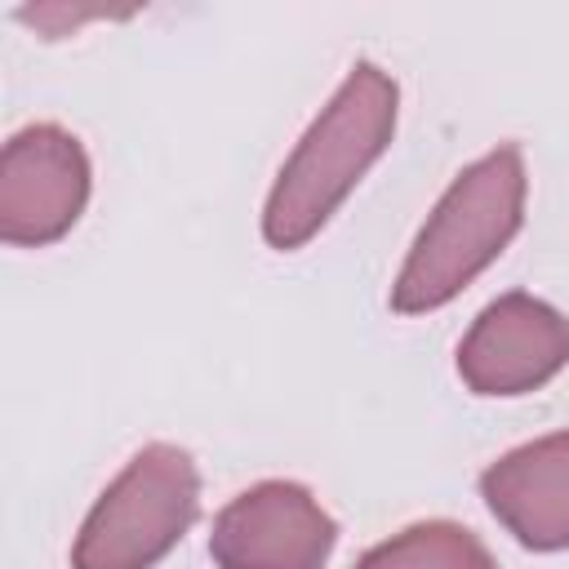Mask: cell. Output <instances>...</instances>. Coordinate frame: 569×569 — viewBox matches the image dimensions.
Here are the masks:
<instances>
[{"instance_id": "6da1fadb", "label": "cell", "mask_w": 569, "mask_h": 569, "mask_svg": "<svg viewBox=\"0 0 569 569\" xmlns=\"http://www.w3.org/2000/svg\"><path fill=\"white\" fill-rule=\"evenodd\" d=\"M396 80L382 67L356 62L347 71L271 182L262 209V236L271 249H302L333 218V209L387 151L396 133Z\"/></svg>"}, {"instance_id": "7a4b0ae2", "label": "cell", "mask_w": 569, "mask_h": 569, "mask_svg": "<svg viewBox=\"0 0 569 569\" xmlns=\"http://www.w3.org/2000/svg\"><path fill=\"white\" fill-rule=\"evenodd\" d=\"M525 191L529 178L520 142H498L489 156L471 160L427 213L391 284V311L418 316L458 298L462 284H471L520 231Z\"/></svg>"}, {"instance_id": "3957f363", "label": "cell", "mask_w": 569, "mask_h": 569, "mask_svg": "<svg viewBox=\"0 0 569 569\" xmlns=\"http://www.w3.org/2000/svg\"><path fill=\"white\" fill-rule=\"evenodd\" d=\"M200 511V471L182 445H142L89 507L71 569H151Z\"/></svg>"}, {"instance_id": "277c9868", "label": "cell", "mask_w": 569, "mask_h": 569, "mask_svg": "<svg viewBox=\"0 0 569 569\" xmlns=\"http://www.w3.org/2000/svg\"><path fill=\"white\" fill-rule=\"evenodd\" d=\"M89 200V156L62 124H27L0 156V240L53 244L62 240Z\"/></svg>"}, {"instance_id": "5b68a950", "label": "cell", "mask_w": 569, "mask_h": 569, "mask_svg": "<svg viewBox=\"0 0 569 569\" xmlns=\"http://www.w3.org/2000/svg\"><path fill=\"white\" fill-rule=\"evenodd\" d=\"M338 542L333 516L293 480H262L236 493L209 533L218 569H325Z\"/></svg>"}, {"instance_id": "8992f818", "label": "cell", "mask_w": 569, "mask_h": 569, "mask_svg": "<svg viewBox=\"0 0 569 569\" xmlns=\"http://www.w3.org/2000/svg\"><path fill=\"white\" fill-rule=\"evenodd\" d=\"M569 365V316L511 289L493 298L458 342V378L476 396H525Z\"/></svg>"}, {"instance_id": "52a82bcc", "label": "cell", "mask_w": 569, "mask_h": 569, "mask_svg": "<svg viewBox=\"0 0 569 569\" xmlns=\"http://www.w3.org/2000/svg\"><path fill=\"white\" fill-rule=\"evenodd\" d=\"M480 498L529 551L569 547V431L529 440L480 471Z\"/></svg>"}, {"instance_id": "ba28073f", "label": "cell", "mask_w": 569, "mask_h": 569, "mask_svg": "<svg viewBox=\"0 0 569 569\" xmlns=\"http://www.w3.org/2000/svg\"><path fill=\"white\" fill-rule=\"evenodd\" d=\"M351 569H493V556L467 525L422 520L369 547Z\"/></svg>"}]
</instances>
